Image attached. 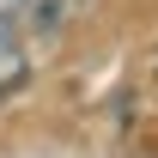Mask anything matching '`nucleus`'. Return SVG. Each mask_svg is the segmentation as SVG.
Masks as SVG:
<instances>
[{
	"instance_id": "1",
	"label": "nucleus",
	"mask_w": 158,
	"mask_h": 158,
	"mask_svg": "<svg viewBox=\"0 0 158 158\" xmlns=\"http://www.w3.org/2000/svg\"><path fill=\"white\" fill-rule=\"evenodd\" d=\"M98 0H24V31L31 37H61L67 24H79Z\"/></svg>"
},
{
	"instance_id": "2",
	"label": "nucleus",
	"mask_w": 158,
	"mask_h": 158,
	"mask_svg": "<svg viewBox=\"0 0 158 158\" xmlns=\"http://www.w3.org/2000/svg\"><path fill=\"white\" fill-rule=\"evenodd\" d=\"M24 79H31V55H24L19 31H0V98H6V91H19Z\"/></svg>"
},
{
	"instance_id": "3",
	"label": "nucleus",
	"mask_w": 158,
	"mask_h": 158,
	"mask_svg": "<svg viewBox=\"0 0 158 158\" xmlns=\"http://www.w3.org/2000/svg\"><path fill=\"white\" fill-rule=\"evenodd\" d=\"M0 31H24V0H0Z\"/></svg>"
}]
</instances>
